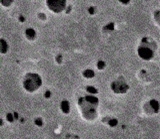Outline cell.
<instances>
[{
  "label": "cell",
  "mask_w": 160,
  "mask_h": 139,
  "mask_svg": "<svg viewBox=\"0 0 160 139\" xmlns=\"http://www.w3.org/2000/svg\"><path fill=\"white\" fill-rule=\"evenodd\" d=\"M78 108L85 120H94L97 117L98 99L94 95H86L78 99Z\"/></svg>",
  "instance_id": "6da1fadb"
},
{
  "label": "cell",
  "mask_w": 160,
  "mask_h": 139,
  "mask_svg": "<svg viewBox=\"0 0 160 139\" xmlns=\"http://www.w3.org/2000/svg\"><path fill=\"white\" fill-rule=\"evenodd\" d=\"M42 85L41 76L34 73H28L23 79V88L28 93H34Z\"/></svg>",
  "instance_id": "7a4b0ae2"
},
{
  "label": "cell",
  "mask_w": 160,
  "mask_h": 139,
  "mask_svg": "<svg viewBox=\"0 0 160 139\" xmlns=\"http://www.w3.org/2000/svg\"><path fill=\"white\" fill-rule=\"evenodd\" d=\"M155 44L154 41H151L149 39H143L142 43L140 44V46L138 47V55L141 59L143 60H151L153 57H154V52L156 50V45H153Z\"/></svg>",
  "instance_id": "3957f363"
},
{
  "label": "cell",
  "mask_w": 160,
  "mask_h": 139,
  "mask_svg": "<svg viewBox=\"0 0 160 139\" xmlns=\"http://www.w3.org/2000/svg\"><path fill=\"white\" fill-rule=\"evenodd\" d=\"M111 89H113L115 93H125L128 90L129 85L126 84L123 78H119L111 84Z\"/></svg>",
  "instance_id": "277c9868"
},
{
  "label": "cell",
  "mask_w": 160,
  "mask_h": 139,
  "mask_svg": "<svg viewBox=\"0 0 160 139\" xmlns=\"http://www.w3.org/2000/svg\"><path fill=\"white\" fill-rule=\"evenodd\" d=\"M46 5L49 8V10H51L53 13H60L65 9L66 2L65 1H47Z\"/></svg>",
  "instance_id": "5b68a950"
},
{
  "label": "cell",
  "mask_w": 160,
  "mask_h": 139,
  "mask_svg": "<svg viewBox=\"0 0 160 139\" xmlns=\"http://www.w3.org/2000/svg\"><path fill=\"white\" fill-rule=\"evenodd\" d=\"M158 111V103L156 100H150L149 102L145 104V112L147 113H156Z\"/></svg>",
  "instance_id": "8992f818"
},
{
  "label": "cell",
  "mask_w": 160,
  "mask_h": 139,
  "mask_svg": "<svg viewBox=\"0 0 160 139\" xmlns=\"http://www.w3.org/2000/svg\"><path fill=\"white\" fill-rule=\"evenodd\" d=\"M25 37L29 41H33L35 39V37H36V33H35V31L33 29L29 28V29H27L26 32H25Z\"/></svg>",
  "instance_id": "52a82bcc"
},
{
  "label": "cell",
  "mask_w": 160,
  "mask_h": 139,
  "mask_svg": "<svg viewBox=\"0 0 160 139\" xmlns=\"http://www.w3.org/2000/svg\"><path fill=\"white\" fill-rule=\"evenodd\" d=\"M8 51V45L4 41V39H0V53L1 54H6Z\"/></svg>",
  "instance_id": "ba28073f"
},
{
  "label": "cell",
  "mask_w": 160,
  "mask_h": 139,
  "mask_svg": "<svg viewBox=\"0 0 160 139\" xmlns=\"http://www.w3.org/2000/svg\"><path fill=\"white\" fill-rule=\"evenodd\" d=\"M61 109H62L63 112L68 113L69 112V103L67 102H63L61 103Z\"/></svg>",
  "instance_id": "9c48e42d"
},
{
  "label": "cell",
  "mask_w": 160,
  "mask_h": 139,
  "mask_svg": "<svg viewBox=\"0 0 160 139\" xmlns=\"http://www.w3.org/2000/svg\"><path fill=\"white\" fill-rule=\"evenodd\" d=\"M104 67H105V63H103V62H101V61L97 64V68L99 69V70H102L103 68H104Z\"/></svg>",
  "instance_id": "30bf717a"
}]
</instances>
